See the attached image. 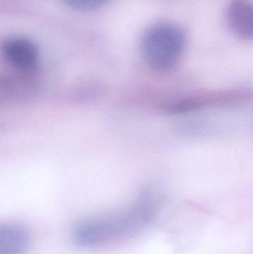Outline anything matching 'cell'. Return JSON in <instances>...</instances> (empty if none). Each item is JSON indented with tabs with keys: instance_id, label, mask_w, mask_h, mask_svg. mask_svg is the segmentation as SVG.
Wrapping results in <instances>:
<instances>
[{
	"instance_id": "cell-1",
	"label": "cell",
	"mask_w": 253,
	"mask_h": 254,
	"mask_svg": "<svg viewBox=\"0 0 253 254\" xmlns=\"http://www.w3.org/2000/svg\"><path fill=\"white\" fill-rule=\"evenodd\" d=\"M160 197L147 190L129 207L83 219L74 230V239L83 248L102 247L133 238L151 224L160 207Z\"/></svg>"
},
{
	"instance_id": "cell-2",
	"label": "cell",
	"mask_w": 253,
	"mask_h": 254,
	"mask_svg": "<svg viewBox=\"0 0 253 254\" xmlns=\"http://www.w3.org/2000/svg\"><path fill=\"white\" fill-rule=\"evenodd\" d=\"M186 44V34L181 27L172 22H158L144 33L141 54L150 68L157 71H169L181 61Z\"/></svg>"
},
{
	"instance_id": "cell-3",
	"label": "cell",
	"mask_w": 253,
	"mask_h": 254,
	"mask_svg": "<svg viewBox=\"0 0 253 254\" xmlns=\"http://www.w3.org/2000/svg\"><path fill=\"white\" fill-rule=\"evenodd\" d=\"M0 52L9 65L20 71H32L40 61V54L35 43L22 36L3 38L0 42Z\"/></svg>"
},
{
	"instance_id": "cell-4",
	"label": "cell",
	"mask_w": 253,
	"mask_h": 254,
	"mask_svg": "<svg viewBox=\"0 0 253 254\" xmlns=\"http://www.w3.org/2000/svg\"><path fill=\"white\" fill-rule=\"evenodd\" d=\"M229 26L237 37L252 40L253 7L251 0H231L227 8Z\"/></svg>"
},
{
	"instance_id": "cell-5",
	"label": "cell",
	"mask_w": 253,
	"mask_h": 254,
	"mask_svg": "<svg viewBox=\"0 0 253 254\" xmlns=\"http://www.w3.org/2000/svg\"><path fill=\"white\" fill-rule=\"evenodd\" d=\"M28 245V235L22 228L0 225V254H23Z\"/></svg>"
},
{
	"instance_id": "cell-6",
	"label": "cell",
	"mask_w": 253,
	"mask_h": 254,
	"mask_svg": "<svg viewBox=\"0 0 253 254\" xmlns=\"http://www.w3.org/2000/svg\"><path fill=\"white\" fill-rule=\"evenodd\" d=\"M68 7L80 11H91L100 8L108 0H60Z\"/></svg>"
}]
</instances>
